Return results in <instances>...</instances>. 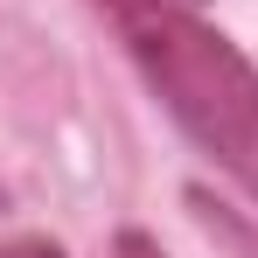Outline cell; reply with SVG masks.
Wrapping results in <instances>:
<instances>
[{
    "instance_id": "1",
    "label": "cell",
    "mask_w": 258,
    "mask_h": 258,
    "mask_svg": "<svg viewBox=\"0 0 258 258\" xmlns=\"http://www.w3.org/2000/svg\"><path fill=\"white\" fill-rule=\"evenodd\" d=\"M133 70L161 98L174 133L258 203V70L251 56L196 14V0H91Z\"/></svg>"
},
{
    "instance_id": "2",
    "label": "cell",
    "mask_w": 258,
    "mask_h": 258,
    "mask_svg": "<svg viewBox=\"0 0 258 258\" xmlns=\"http://www.w3.org/2000/svg\"><path fill=\"white\" fill-rule=\"evenodd\" d=\"M0 258H63L56 237H35V230H21V237H0Z\"/></svg>"
},
{
    "instance_id": "3",
    "label": "cell",
    "mask_w": 258,
    "mask_h": 258,
    "mask_svg": "<svg viewBox=\"0 0 258 258\" xmlns=\"http://www.w3.org/2000/svg\"><path fill=\"white\" fill-rule=\"evenodd\" d=\"M112 258H168V251H161V237H147V230H119V237H112Z\"/></svg>"
}]
</instances>
